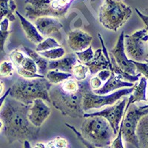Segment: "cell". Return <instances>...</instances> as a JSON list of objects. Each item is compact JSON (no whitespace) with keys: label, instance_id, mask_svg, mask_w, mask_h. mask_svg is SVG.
I'll return each mask as SVG.
<instances>
[{"label":"cell","instance_id":"cb8c5ba5","mask_svg":"<svg viewBox=\"0 0 148 148\" xmlns=\"http://www.w3.org/2000/svg\"><path fill=\"white\" fill-rule=\"evenodd\" d=\"M9 22L7 18H5L0 22V53H5V44L9 35Z\"/></svg>","mask_w":148,"mask_h":148},{"label":"cell","instance_id":"b9f144b4","mask_svg":"<svg viewBox=\"0 0 148 148\" xmlns=\"http://www.w3.org/2000/svg\"><path fill=\"white\" fill-rule=\"evenodd\" d=\"M23 148H32L30 142L28 141H25L23 142Z\"/></svg>","mask_w":148,"mask_h":148},{"label":"cell","instance_id":"f1b7e54d","mask_svg":"<svg viewBox=\"0 0 148 148\" xmlns=\"http://www.w3.org/2000/svg\"><path fill=\"white\" fill-rule=\"evenodd\" d=\"M15 67L10 61H2L0 62V79L12 76Z\"/></svg>","mask_w":148,"mask_h":148},{"label":"cell","instance_id":"d590c367","mask_svg":"<svg viewBox=\"0 0 148 148\" xmlns=\"http://www.w3.org/2000/svg\"><path fill=\"white\" fill-rule=\"evenodd\" d=\"M65 125L67 127L70 128V129H71L74 133H75V135L76 136V137H77L78 139L81 141L83 145L85 146L86 148H98V147H96L95 145H93L92 144H91L90 142H89V141H88L87 140L84 139V138L81 136V133H80V132L78 131L77 129H76V128H75V127L72 126V125H69V124H67V123L65 124Z\"/></svg>","mask_w":148,"mask_h":148},{"label":"cell","instance_id":"ee69618b","mask_svg":"<svg viewBox=\"0 0 148 148\" xmlns=\"http://www.w3.org/2000/svg\"><path fill=\"white\" fill-rule=\"evenodd\" d=\"M2 130H3V123H2V121L0 120V133L2 132Z\"/></svg>","mask_w":148,"mask_h":148},{"label":"cell","instance_id":"f546056e","mask_svg":"<svg viewBox=\"0 0 148 148\" xmlns=\"http://www.w3.org/2000/svg\"><path fill=\"white\" fill-rule=\"evenodd\" d=\"M75 54L76 55L78 58V60L82 63V64H84L86 63L89 62L93 58L94 56V52L92 51V46H89L87 49H85L84 51H80V52H76Z\"/></svg>","mask_w":148,"mask_h":148},{"label":"cell","instance_id":"52a82bcc","mask_svg":"<svg viewBox=\"0 0 148 148\" xmlns=\"http://www.w3.org/2000/svg\"><path fill=\"white\" fill-rule=\"evenodd\" d=\"M75 0H25V14L30 20L42 16L64 17Z\"/></svg>","mask_w":148,"mask_h":148},{"label":"cell","instance_id":"ffe728a7","mask_svg":"<svg viewBox=\"0 0 148 148\" xmlns=\"http://www.w3.org/2000/svg\"><path fill=\"white\" fill-rule=\"evenodd\" d=\"M139 148H148V113L139 120L136 128Z\"/></svg>","mask_w":148,"mask_h":148},{"label":"cell","instance_id":"484cf974","mask_svg":"<svg viewBox=\"0 0 148 148\" xmlns=\"http://www.w3.org/2000/svg\"><path fill=\"white\" fill-rule=\"evenodd\" d=\"M59 47H61V45L57 40H56L54 38H52V37H47L37 45L36 47V52H42V51H49L51 49Z\"/></svg>","mask_w":148,"mask_h":148},{"label":"cell","instance_id":"d4e9b609","mask_svg":"<svg viewBox=\"0 0 148 148\" xmlns=\"http://www.w3.org/2000/svg\"><path fill=\"white\" fill-rule=\"evenodd\" d=\"M88 73L89 69L87 66L82 63L77 62V64L73 68L72 75L76 81L82 82L87 79Z\"/></svg>","mask_w":148,"mask_h":148},{"label":"cell","instance_id":"6da1fadb","mask_svg":"<svg viewBox=\"0 0 148 148\" xmlns=\"http://www.w3.org/2000/svg\"><path fill=\"white\" fill-rule=\"evenodd\" d=\"M30 105L8 96L0 109V120L3 123L5 136L9 144L25 141L34 142L39 138L40 127H36L28 119Z\"/></svg>","mask_w":148,"mask_h":148},{"label":"cell","instance_id":"30bf717a","mask_svg":"<svg viewBox=\"0 0 148 148\" xmlns=\"http://www.w3.org/2000/svg\"><path fill=\"white\" fill-rule=\"evenodd\" d=\"M127 102V98L125 97L123 99L117 101L116 104L110 105L101 110L92 113H84L83 118L90 116H101L108 121L111 128L113 129V133L116 135L118 133L121 119L125 113Z\"/></svg>","mask_w":148,"mask_h":148},{"label":"cell","instance_id":"277c9868","mask_svg":"<svg viewBox=\"0 0 148 148\" xmlns=\"http://www.w3.org/2000/svg\"><path fill=\"white\" fill-rule=\"evenodd\" d=\"M51 103L63 116L71 118H83L84 111L82 109V96L79 90L75 93H68L61 88L59 84H53L49 91Z\"/></svg>","mask_w":148,"mask_h":148},{"label":"cell","instance_id":"ab89813d","mask_svg":"<svg viewBox=\"0 0 148 148\" xmlns=\"http://www.w3.org/2000/svg\"><path fill=\"white\" fill-rule=\"evenodd\" d=\"M10 90V88H8V90L6 91V92H5V93H4V94L1 96V97H0V109L2 108V105H3L4 102H5V99H6V98L9 96Z\"/></svg>","mask_w":148,"mask_h":148},{"label":"cell","instance_id":"7c38bea8","mask_svg":"<svg viewBox=\"0 0 148 148\" xmlns=\"http://www.w3.org/2000/svg\"><path fill=\"white\" fill-rule=\"evenodd\" d=\"M98 36L100 39L102 48L96 50V52H94L93 58L89 62L84 64V65L88 67L90 73L92 76L96 75L98 73L102 70L110 69V67H111L110 58L108 50L104 45L102 37L100 34H98Z\"/></svg>","mask_w":148,"mask_h":148},{"label":"cell","instance_id":"2e32d148","mask_svg":"<svg viewBox=\"0 0 148 148\" xmlns=\"http://www.w3.org/2000/svg\"><path fill=\"white\" fill-rule=\"evenodd\" d=\"M110 70L111 71L110 78L103 84V85L99 89L92 90V92L98 95H107L111 93L112 92L118 90L121 88H131L135 85L134 83L123 81L118 75L115 73L113 68H112V64H111V67H110Z\"/></svg>","mask_w":148,"mask_h":148},{"label":"cell","instance_id":"4316f807","mask_svg":"<svg viewBox=\"0 0 148 148\" xmlns=\"http://www.w3.org/2000/svg\"><path fill=\"white\" fill-rule=\"evenodd\" d=\"M42 57L45 58L47 59H51V60H56L60 58L63 57L65 55V50L63 47H59L56 48L51 49L49 51H42V52H38Z\"/></svg>","mask_w":148,"mask_h":148},{"label":"cell","instance_id":"e575fe53","mask_svg":"<svg viewBox=\"0 0 148 148\" xmlns=\"http://www.w3.org/2000/svg\"><path fill=\"white\" fill-rule=\"evenodd\" d=\"M110 148H125L124 145H123V140H122V127L120 124L119 129L117 133V136L116 138L111 141L110 145Z\"/></svg>","mask_w":148,"mask_h":148},{"label":"cell","instance_id":"7a4b0ae2","mask_svg":"<svg viewBox=\"0 0 148 148\" xmlns=\"http://www.w3.org/2000/svg\"><path fill=\"white\" fill-rule=\"evenodd\" d=\"M52 85L45 77L34 79L20 77L10 87L9 96L27 105L37 99L51 103L49 91Z\"/></svg>","mask_w":148,"mask_h":148},{"label":"cell","instance_id":"ba28073f","mask_svg":"<svg viewBox=\"0 0 148 148\" xmlns=\"http://www.w3.org/2000/svg\"><path fill=\"white\" fill-rule=\"evenodd\" d=\"M148 113V108H143L132 104L127 99L125 113L121 121L122 127V137L127 143L131 144L136 148H139L136 136V128L139 120Z\"/></svg>","mask_w":148,"mask_h":148},{"label":"cell","instance_id":"60d3db41","mask_svg":"<svg viewBox=\"0 0 148 148\" xmlns=\"http://www.w3.org/2000/svg\"><path fill=\"white\" fill-rule=\"evenodd\" d=\"M4 90H5V84L2 81H0V97L3 94Z\"/></svg>","mask_w":148,"mask_h":148},{"label":"cell","instance_id":"7bdbcfd3","mask_svg":"<svg viewBox=\"0 0 148 148\" xmlns=\"http://www.w3.org/2000/svg\"><path fill=\"white\" fill-rule=\"evenodd\" d=\"M43 145H44V144L38 143V144H36V146L34 147V148H42V146H43Z\"/></svg>","mask_w":148,"mask_h":148},{"label":"cell","instance_id":"7dc6e473","mask_svg":"<svg viewBox=\"0 0 148 148\" xmlns=\"http://www.w3.org/2000/svg\"><path fill=\"white\" fill-rule=\"evenodd\" d=\"M64 148H67V147H64Z\"/></svg>","mask_w":148,"mask_h":148},{"label":"cell","instance_id":"4fadbf2b","mask_svg":"<svg viewBox=\"0 0 148 148\" xmlns=\"http://www.w3.org/2000/svg\"><path fill=\"white\" fill-rule=\"evenodd\" d=\"M51 113V108L41 99H35L30 105L28 119L36 127H41Z\"/></svg>","mask_w":148,"mask_h":148},{"label":"cell","instance_id":"8992f818","mask_svg":"<svg viewBox=\"0 0 148 148\" xmlns=\"http://www.w3.org/2000/svg\"><path fill=\"white\" fill-rule=\"evenodd\" d=\"M79 90L82 96V105L84 111L92 109H99L104 106L116 104L122 97L130 95L134 90V86L116 90L107 95H98L92 92L89 84V80L79 82Z\"/></svg>","mask_w":148,"mask_h":148},{"label":"cell","instance_id":"836d02e7","mask_svg":"<svg viewBox=\"0 0 148 148\" xmlns=\"http://www.w3.org/2000/svg\"><path fill=\"white\" fill-rule=\"evenodd\" d=\"M133 63H134L136 67L137 73H141V75H143V76L148 80V63L145 62H135V61H133ZM141 107L143 108H147L148 104Z\"/></svg>","mask_w":148,"mask_h":148},{"label":"cell","instance_id":"5b68a950","mask_svg":"<svg viewBox=\"0 0 148 148\" xmlns=\"http://www.w3.org/2000/svg\"><path fill=\"white\" fill-rule=\"evenodd\" d=\"M131 15V8L121 0H104L100 8L99 21L104 27L116 32Z\"/></svg>","mask_w":148,"mask_h":148},{"label":"cell","instance_id":"ac0fdd59","mask_svg":"<svg viewBox=\"0 0 148 148\" xmlns=\"http://www.w3.org/2000/svg\"><path fill=\"white\" fill-rule=\"evenodd\" d=\"M16 14L18 17L19 20H20L22 29H23L25 33L26 36H27L29 41H30V42H32V43H34V44L38 45L39 43H40L41 42L44 40V37L39 34V32L38 31V30H37V28L34 24L31 23L30 21L27 19L25 17H24L17 10H16Z\"/></svg>","mask_w":148,"mask_h":148},{"label":"cell","instance_id":"9a60e30c","mask_svg":"<svg viewBox=\"0 0 148 148\" xmlns=\"http://www.w3.org/2000/svg\"><path fill=\"white\" fill-rule=\"evenodd\" d=\"M92 36L82 30H74L68 34L67 45L74 52L84 51L91 45Z\"/></svg>","mask_w":148,"mask_h":148},{"label":"cell","instance_id":"f6af8a7d","mask_svg":"<svg viewBox=\"0 0 148 148\" xmlns=\"http://www.w3.org/2000/svg\"><path fill=\"white\" fill-rule=\"evenodd\" d=\"M144 11H145V13L146 14L145 15H148V8H145V10H144Z\"/></svg>","mask_w":148,"mask_h":148},{"label":"cell","instance_id":"bcb514c9","mask_svg":"<svg viewBox=\"0 0 148 148\" xmlns=\"http://www.w3.org/2000/svg\"><path fill=\"white\" fill-rule=\"evenodd\" d=\"M145 62H147L148 63V59H146V60H145Z\"/></svg>","mask_w":148,"mask_h":148},{"label":"cell","instance_id":"7402d4cb","mask_svg":"<svg viewBox=\"0 0 148 148\" xmlns=\"http://www.w3.org/2000/svg\"><path fill=\"white\" fill-rule=\"evenodd\" d=\"M16 5L14 0H0V22L5 18L10 22H14L16 16L14 14L16 12Z\"/></svg>","mask_w":148,"mask_h":148},{"label":"cell","instance_id":"44dd1931","mask_svg":"<svg viewBox=\"0 0 148 148\" xmlns=\"http://www.w3.org/2000/svg\"><path fill=\"white\" fill-rule=\"evenodd\" d=\"M24 51L28 55L30 58L34 61V62L36 64L38 67V73L41 74L42 76H45L48 70V61L45 58L42 57V56L39 54V53L36 51H34L33 49L27 47V46H23Z\"/></svg>","mask_w":148,"mask_h":148},{"label":"cell","instance_id":"1f68e13d","mask_svg":"<svg viewBox=\"0 0 148 148\" xmlns=\"http://www.w3.org/2000/svg\"><path fill=\"white\" fill-rule=\"evenodd\" d=\"M17 73L22 78L26 79H39V78H45L44 76H42L39 73H35L30 72L28 71H26L22 67H16Z\"/></svg>","mask_w":148,"mask_h":148},{"label":"cell","instance_id":"603a6c76","mask_svg":"<svg viewBox=\"0 0 148 148\" xmlns=\"http://www.w3.org/2000/svg\"><path fill=\"white\" fill-rule=\"evenodd\" d=\"M45 77L52 84H60L67 79L73 77V75L68 73L62 72V71L51 70L47 71Z\"/></svg>","mask_w":148,"mask_h":148},{"label":"cell","instance_id":"9c48e42d","mask_svg":"<svg viewBox=\"0 0 148 148\" xmlns=\"http://www.w3.org/2000/svg\"><path fill=\"white\" fill-rule=\"evenodd\" d=\"M124 42L128 59L145 62L148 53V33L146 28L137 30L131 35H125Z\"/></svg>","mask_w":148,"mask_h":148},{"label":"cell","instance_id":"83f0119b","mask_svg":"<svg viewBox=\"0 0 148 148\" xmlns=\"http://www.w3.org/2000/svg\"><path fill=\"white\" fill-rule=\"evenodd\" d=\"M71 78L67 79L62 83H61L59 85L64 92L68 93H75L77 92L79 90V82L76 81L75 79H71Z\"/></svg>","mask_w":148,"mask_h":148},{"label":"cell","instance_id":"8fae6325","mask_svg":"<svg viewBox=\"0 0 148 148\" xmlns=\"http://www.w3.org/2000/svg\"><path fill=\"white\" fill-rule=\"evenodd\" d=\"M125 32L122 31L119 37L116 45L110 51V54L113 56L116 64L123 71L133 76H136V67L133 63V61L128 59L125 50Z\"/></svg>","mask_w":148,"mask_h":148},{"label":"cell","instance_id":"74e56055","mask_svg":"<svg viewBox=\"0 0 148 148\" xmlns=\"http://www.w3.org/2000/svg\"><path fill=\"white\" fill-rule=\"evenodd\" d=\"M111 74V71L110 69H106V70H102V71H99L96 74V76H97L99 79L101 80L102 82H105L108 80L110 78Z\"/></svg>","mask_w":148,"mask_h":148},{"label":"cell","instance_id":"e0dca14e","mask_svg":"<svg viewBox=\"0 0 148 148\" xmlns=\"http://www.w3.org/2000/svg\"><path fill=\"white\" fill-rule=\"evenodd\" d=\"M77 62L78 58L76 54L69 53L56 60H51L48 62V69L72 74L73 68Z\"/></svg>","mask_w":148,"mask_h":148},{"label":"cell","instance_id":"d6a6232c","mask_svg":"<svg viewBox=\"0 0 148 148\" xmlns=\"http://www.w3.org/2000/svg\"><path fill=\"white\" fill-rule=\"evenodd\" d=\"M20 67H22L26 71H30V72L38 73V67H37L36 64L34 62V61L29 56L28 57H27V56L25 57Z\"/></svg>","mask_w":148,"mask_h":148},{"label":"cell","instance_id":"5bb4252c","mask_svg":"<svg viewBox=\"0 0 148 148\" xmlns=\"http://www.w3.org/2000/svg\"><path fill=\"white\" fill-rule=\"evenodd\" d=\"M34 25L42 36H50L52 34H56L59 41L62 40L60 30L62 28L63 25L55 17H39L34 20Z\"/></svg>","mask_w":148,"mask_h":148},{"label":"cell","instance_id":"8d00e7d4","mask_svg":"<svg viewBox=\"0 0 148 148\" xmlns=\"http://www.w3.org/2000/svg\"><path fill=\"white\" fill-rule=\"evenodd\" d=\"M89 84L92 90H96L99 89L101 86L103 85L102 82H101L96 76L91 78L90 80H89Z\"/></svg>","mask_w":148,"mask_h":148},{"label":"cell","instance_id":"d6986e66","mask_svg":"<svg viewBox=\"0 0 148 148\" xmlns=\"http://www.w3.org/2000/svg\"><path fill=\"white\" fill-rule=\"evenodd\" d=\"M147 79L142 76L140 79L138 84H135L134 90L128 99L131 101L132 104L139 101H147Z\"/></svg>","mask_w":148,"mask_h":148},{"label":"cell","instance_id":"4dcf8cb0","mask_svg":"<svg viewBox=\"0 0 148 148\" xmlns=\"http://www.w3.org/2000/svg\"><path fill=\"white\" fill-rule=\"evenodd\" d=\"M25 57V56L24 55L22 52L18 51V50H14L9 55L10 61L13 63L15 68L16 67H20Z\"/></svg>","mask_w":148,"mask_h":148},{"label":"cell","instance_id":"3957f363","mask_svg":"<svg viewBox=\"0 0 148 148\" xmlns=\"http://www.w3.org/2000/svg\"><path fill=\"white\" fill-rule=\"evenodd\" d=\"M84 119L80 130L82 136L98 148L110 145L115 134L108 121L101 116Z\"/></svg>","mask_w":148,"mask_h":148},{"label":"cell","instance_id":"f35d334b","mask_svg":"<svg viewBox=\"0 0 148 148\" xmlns=\"http://www.w3.org/2000/svg\"><path fill=\"white\" fill-rule=\"evenodd\" d=\"M136 12L137 13L138 16L141 18V19L143 21V22L145 23V26H146V30H147V33H148V15H145V14H142L138 8H136L135 9ZM147 59H148V53H147Z\"/></svg>","mask_w":148,"mask_h":148}]
</instances>
